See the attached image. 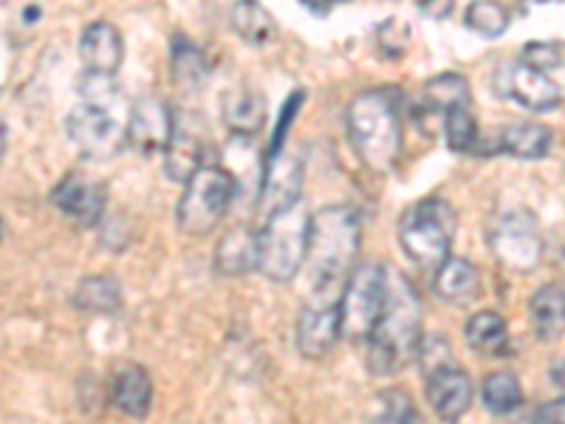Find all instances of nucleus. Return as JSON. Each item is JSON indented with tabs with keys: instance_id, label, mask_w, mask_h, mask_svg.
<instances>
[{
	"instance_id": "31",
	"label": "nucleus",
	"mask_w": 565,
	"mask_h": 424,
	"mask_svg": "<svg viewBox=\"0 0 565 424\" xmlns=\"http://www.w3.org/2000/svg\"><path fill=\"white\" fill-rule=\"evenodd\" d=\"M467 29H472L481 38H501L509 29V12L498 3V0H472L463 14Z\"/></svg>"
},
{
	"instance_id": "5",
	"label": "nucleus",
	"mask_w": 565,
	"mask_h": 424,
	"mask_svg": "<svg viewBox=\"0 0 565 424\" xmlns=\"http://www.w3.org/2000/svg\"><path fill=\"white\" fill-rule=\"evenodd\" d=\"M309 224L311 212L302 199L264 219V230L257 232V269L269 280L291 283L300 275L309 250Z\"/></svg>"
},
{
	"instance_id": "42",
	"label": "nucleus",
	"mask_w": 565,
	"mask_h": 424,
	"mask_svg": "<svg viewBox=\"0 0 565 424\" xmlns=\"http://www.w3.org/2000/svg\"><path fill=\"white\" fill-rule=\"evenodd\" d=\"M526 3H534V7H540V3H565V0H526Z\"/></svg>"
},
{
	"instance_id": "22",
	"label": "nucleus",
	"mask_w": 565,
	"mask_h": 424,
	"mask_svg": "<svg viewBox=\"0 0 565 424\" xmlns=\"http://www.w3.org/2000/svg\"><path fill=\"white\" fill-rule=\"evenodd\" d=\"M548 148H552V130L546 125L532 123V119L507 125L501 130V136H498V150L514 156V159H543L548 153Z\"/></svg>"
},
{
	"instance_id": "9",
	"label": "nucleus",
	"mask_w": 565,
	"mask_h": 424,
	"mask_svg": "<svg viewBox=\"0 0 565 424\" xmlns=\"http://www.w3.org/2000/svg\"><path fill=\"white\" fill-rule=\"evenodd\" d=\"M342 289L345 286H317L311 289L309 300L302 303V311L297 317L295 340L297 351L309 360H320L334 351L342 337Z\"/></svg>"
},
{
	"instance_id": "39",
	"label": "nucleus",
	"mask_w": 565,
	"mask_h": 424,
	"mask_svg": "<svg viewBox=\"0 0 565 424\" xmlns=\"http://www.w3.org/2000/svg\"><path fill=\"white\" fill-rule=\"evenodd\" d=\"M552 382L559 388V393L565 396V360H559L557 365L552 368Z\"/></svg>"
},
{
	"instance_id": "35",
	"label": "nucleus",
	"mask_w": 565,
	"mask_h": 424,
	"mask_svg": "<svg viewBox=\"0 0 565 424\" xmlns=\"http://www.w3.org/2000/svg\"><path fill=\"white\" fill-rule=\"evenodd\" d=\"M523 60L540 71L559 68V49L554 43H534V45H529L526 57Z\"/></svg>"
},
{
	"instance_id": "4",
	"label": "nucleus",
	"mask_w": 565,
	"mask_h": 424,
	"mask_svg": "<svg viewBox=\"0 0 565 424\" xmlns=\"http://www.w3.org/2000/svg\"><path fill=\"white\" fill-rule=\"evenodd\" d=\"M348 139L373 173H387L402 153V119L387 91H365L348 105Z\"/></svg>"
},
{
	"instance_id": "16",
	"label": "nucleus",
	"mask_w": 565,
	"mask_h": 424,
	"mask_svg": "<svg viewBox=\"0 0 565 424\" xmlns=\"http://www.w3.org/2000/svg\"><path fill=\"white\" fill-rule=\"evenodd\" d=\"M302 199V165L295 156H282L269 168L264 179V190H260V212L264 219L275 215L277 210L297 204Z\"/></svg>"
},
{
	"instance_id": "28",
	"label": "nucleus",
	"mask_w": 565,
	"mask_h": 424,
	"mask_svg": "<svg viewBox=\"0 0 565 424\" xmlns=\"http://www.w3.org/2000/svg\"><path fill=\"white\" fill-rule=\"evenodd\" d=\"M481 402L494 416H509V413H514L523 405L521 382H518L512 371L489 373L481 388Z\"/></svg>"
},
{
	"instance_id": "41",
	"label": "nucleus",
	"mask_w": 565,
	"mask_h": 424,
	"mask_svg": "<svg viewBox=\"0 0 565 424\" xmlns=\"http://www.w3.org/2000/svg\"><path fill=\"white\" fill-rule=\"evenodd\" d=\"M3 153H7V128L0 123V161H3Z\"/></svg>"
},
{
	"instance_id": "18",
	"label": "nucleus",
	"mask_w": 565,
	"mask_h": 424,
	"mask_svg": "<svg viewBox=\"0 0 565 424\" xmlns=\"http://www.w3.org/2000/svg\"><path fill=\"white\" fill-rule=\"evenodd\" d=\"M110 399H114L116 411H122L125 416H145L153 405V382L150 373L141 365L125 362L114 371L110 380Z\"/></svg>"
},
{
	"instance_id": "33",
	"label": "nucleus",
	"mask_w": 565,
	"mask_h": 424,
	"mask_svg": "<svg viewBox=\"0 0 565 424\" xmlns=\"http://www.w3.org/2000/svg\"><path fill=\"white\" fill-rule=\"evenodd\" d=\"M373 418L376 422H398V424H407V422H416L418 411L413 405L411 393L402 391V388H391V391H382L373 402Z\"/></svg>"
},
{
	"instance_id": "43",
	"label": "nucleus",
	"mask_w": 565,
	"mask_h": 424,
	"mask_svg": "<svg viewBox=\"0 0 565 424\" xmlns=\"http://www.w3.org/2000/svg\"><path fill=\"white\" fill-rule=\"evenodd\" d=\"M0 239H3V219H0Z\"/></svg>"
},
{
	"instance_id": "7",
	"label": "nucleus",
	"mask_w": 565,
	"mask_h": 424,
	"mask_svg": "<svg viewBox=\"0 0 565 424\" xmlns=\"http://www.w3.org/2000/svg\"><path fill=\"white\" fill-rule=\"evenodd\" d=\"M232 199H235V179L230 170L224 165H201L184 181V193L175 210L179 230L190 239H204L221 224Z\"/></svg>"
},
{
	"instance_id": "21",
	"label": "nucleus",
	"mask_w": 565,
	"mask_h": 424,
	"mask_svg": "<svg viewBox=\"0 0 565 424\" xmlns=\"http://www.w3.org/2000/svg\"><path fill=\"white\" fill-rule=\"evenodd\" d=\"M215 269L221 275H246L257 269V232L235 226L215 246Z\"/></svg>"
},
{
	"instance_id": "24",
	"label": "nucleus",
	"mask_w": 565,
	"mask_h": 424,
	"mask_svg": "<svg viewBox=\"0 0 565 424\" xmlns=\"http://www.w3.org/2000/svg\"><path fill=\"white\" fill-rule=\"evenodd\" d=\"M230 23L249 45H266L277 38V23L269 9L257 0H238L230 9Z\"/></svg>"
},
{
	"instance_id": "38",
	"label": "nucleus",
	"mask_w": 565,
	"mask_h": 424,
	"mask_svg": "<svg viewBox=\"0 0 565 424\" xmlns=\"http://www.w3.org/2000/svg\"><path fill=\"white\" fill-rule=\"evenodd\" d=\"M300 99H302V94H295V97H291L289 103H286V114L280 116V125H277V134H275V150H277V145H280L282 136H286V130H289L291 116L297 114V103H300Z\"/></svg>"
},
{
	"instance_id": "27",
	"label": "nucleus",
	"mask_w": 565,
	"mask_h": 424,
	"mask_svg": "<svg viewBox=\"0 0 565 424\" xmlns=\"http://www.w3.org/2000/svg\"><path fill=\"white\" fill-rule=\"evenodd\" d=\"M170 74H173L179 88L199 91L204 88L206 77H210V63H206L199 45L184 38H175L173 52H170Z\"/></svg>"
},
{
	"instance_id": "25",
	"label": "nucleus",
	"mask_w": 565,
	"mask_h": 424,
	"mask_svg": "<svg viewBox=\"0 0 565 424\" xmlns=\"http://www.w3.org/2000/svg\"><path fill=\"white\" fill-rule=\"evenodd\" d=\"M164 156H168L170 179H175V181L190 179V176L201 168V159H204V141H201L199 130L175 123L173 139H170Z\"/></svg>"
},
{
	"instance_id": "29",
	"label": "nucleus",
	"mask_w": 565,
	"mask_h": 424,
	"mask_svg": "<svg viewBox=\"0 0 565 424\" xmlns=\"http://www.w3.org/2000/svg\"><path fill=\"white\" fill-rule=\"evenodd\" d=\"M74 303L77 309L94 311V315H110L122 306V292H119V283L114 277H85L83 283L74 292Z\"/></svg>"
},
{
	"instance_id": "12",
	"label": "nucleus",
	"mask_w": 565,
	"mask_h": 424,
	"mask_svg": "<svg viewBox=\"0 0 565 424\" xmlns=\"http://www.w3.org/2000/svg\"><path fill=\"white\" fill-rule=\"evenodd\" d=\"M175 116L170 105L159 97H141L130 108L128 116V145H134L139 153L153 156L164 153L173 139Z\"/></svg>"
},
{
	"instance_id": "23",
	"label": "nucleus",
	"mask_w": 565,
	"mask_h": 424,
	"mask_svg": "<svg viewBox=\"0 0 565 424\" xmlns=\"http://www.w3.org/2000/svg\"><path fill=\"white\" fill-rule=\"evenodd\" d=\"M463 335H467V346L481 357H507L509 353V326L494 311H478L469 317Z\"/></svg>"
},
{
	"instance_id": "11",
	"label": "nucleus",
	"mask_w": 565,
	"mask_h": 424,
	"mask_svg": "<svg viewBox=\"0 0 565 424\" xmlns=\"http://www.w3.org/2000/svg\"><path fill=\"white\" fill-rule=\"evenodd\" d=\"M492 252L507 269L529 272L540 264L543 244L534 230V221L521 212H512L492 232Z\"/></svg>"
},
{
	"instance_id": "30",
	"label": "nucleus",
	"mask_w": 565,
	"mask_h": 424,
	"mask_svg": "<svg viewBox=\"0 0 565 424\" xmlns=\"http://www.w3.org/2000/svg\"><path fill=\"white\" fill-rule=\"evenodd\" d=\"M424 108L444 114V110L458 108V105H469L472 94H469V83L461 74H438V77L427 80L422 91Z\"/></svg>"
},
{
	"instance_id": "17",
	"label": "nucleus",
	"mask_w": 565,
	"mask_h": 424,
	"mask_svg": "<svg viewBox=\"0 0 565 424\" xmlns=\"http://www.w3.org/2000/svg\"><path fill=\"white\" fill-rule=\"evenodd\" d=\"M230 176L235 179V193L249 195V199H260L264 190V168L255 153V136L232 134V139L224 145V159H221Z\"/></svg>"
},
{
	"instance_id": "6",
	"label": "nucleus",
	"mask_w": 565,
	"mask_h": 424,
	"mask_svg": "<svg viewBox=\"0 0 565 424\" xmlns=\"http://www.w3.org/2000/svg\"><path fill=\"white\" fill-rule=\"evenodd\" d=\"M458 219L447 201L424 199L402 215L398 221V244L413 264L424 269H436L450 257L456 239Z\"/></svg>"
},
{
	"instance_id": "8",
	"label": "nucleus",
	"mask_w": 565,
	"mask_h": 424,
	"mask_svg": "<svg viewBox=\"0 0 565 424\" xmlns=\"http://www.w3.org/2000/svg\"><path fill=\"white\" fill-rule=\"evenodd\" d=\"M387 269L382 264H360L348 275L342 289V337L362 342L371 337L373 326L385 309Z\"/></svg>"
},
{
	"instance_id": "36",
	"label": "nucleus",
	"mask_w": 565,
	"mask_h": 424,
	"mask_svg": "<svg viewBox=\"0 0 565 424\" xmlns=\"http://www.w3.org/2000/svg\"><path fill=\"white\" fill-rule=\"evenodd\" d=\"M418 9H422L424 18L447 20L456 9V0H418Z\"/></svg>"
},
{
	"instance_id": "26",
	"label": "nucleus",
	"mask_w": 565,
	"mask_h": 424,
	"mask_svg": "<svg viewBox=\"0 0 565 424\" xmlns=\"http://www.w3.org/2000/svg\"><path fill=\"white\" fill-rule=\"evenodd\" d=\"M224 123L232 134L255 136L266 123V103L255 91H235L224 99Z\"/></svg>"
},
{
	"instance_id": "15",
	"label": "nucleus",
	"mask_w": 565,
	"mask_h": 424,
	"mask_svg": "<svg viewBox=\"0 0 565 424\" xmlns=\"http://www.w3.org/2000/svg\"><path fill=\"white\" fill-rule=\"evenodd\" d=\"M79 57L85 71H99V74H116L125 60L122 34L108 20L88 23L79 34Z\"/></svg>"
},
{
	"instance_id": "14",
	"label": "nucleus",
	"mask_w": 565,
	"mask_h": 424,
	"mask_svg": "<svg viewBox=\"0 0 565 424\" xmlns=\"http://www.w3.org/2000/svg\"><path fill=\"white\" fill-rule=\"evenodd\" d=\"M427 402L444 422H456L472 405V380L456 365H444L427 373Z\"/></svg>"
},
{
	"instance_id": "19",
	"label": "nucleus",
	"mask_w": 565,
	"mask_h": 424,
	"mask_svg": "<svg viewBox=\"0 0 565 424\" xmlns=\"http://www.w3.org/2000/svg\"><path fill=\"white\" fill-rule=\"evenodd\" d=\"M436 295L450 306H469L481 295V272L467 257H447L436 266Z\"/></svg>"
},
{
	"instance_id": "1",
	"label": "nucleus",
	"mask_w": 565,
	"mask_h": 424,
	"mask_svg": "<svg viewBox=\"0 0 565 424\" xmlns=\"http://www.w3.org/2000/svg\"><path fill=\"white\" fill-rule=\"evenodd\" d=\"M128 116L122 91L114 74L85 71L79 80V103L71 108L65 128L85 159H114L128 145Z\"/></svg>"
},
{
	"instance_id": "32",
	"label": "nucleus",
	"mask_w": 565,
	"mask_h": 424,
	"mask_svg": "<svg viewBox=\"0 0 565 424\" xmlns=\"http://www.w3.org/2000/svg\"><path fill=\"white\" fill-rule=\"evenodd\" d=\"M444 139L452 153H469L478 145V125L476 116L469 114V105L444 110Z\"/></svg>"
},
{
	"instance_id": "40",
	"label": "nucleus",
	"mask_w": 565,
	"mask_h": 424,
	"mask_svg": "<svg viewBox=\"0 0 565 424\" xmlns=\"http://www.w3.org/2000/svg\"><path fill=\"white\" fill-rule=\"evenodd\" d=\"M302 3H306V7H309L315 14H326L334 0H302Z\"/></svg>"
},
{
	"instance_id": "2",
	"label": "nucleus",
	"mask_w": 565,
	"mask_h": 424,
	"mask_svg": "<svg viewBox=\"0 0 565 424\" xmlns=\"http://www.w3.org/2000/svg\"><path fill=\"white\" fill-rule=\"evenodd\" d=\"M422 348V300L405 275L387 272V297L380 320L367 337V365L391 377L411 365Z\"/></svg>"
},
{
	"instance_id": "13",
	"label": "nucleus",
	"mask_w": 565,
	"mask_h": 424,
	"mask_svg": "<svg viewBox=\"0 0 565 424\" xmlns=\"http://www.w3.org/2000/svg\"><path fill=\"white\" fill-rule=\"evenodd\" d=\"M52 204L79 226H97L105 219V187L83 173H68L52 190Z\"/></svg>"
},
{
	"instance_id": "20",
	"label": "nucleus",
	"mask_w": 565,
	"mask_h": 424,
	"mask_svg": "<svg viewBox=\"0 0 565 424\" xmlns=\"http://www.w3.org/2000/svg\"><path fill=\"white\" fill-rule=\"evenodd\" d=\"M529 320L534 335L543 342H554L565 337V286L546 283L529 300Z\"/></svg>"
},
{
	"instance_id": "3",
	"label": "nucleus",
	"mask_w": 565,
	"mask_h": 424,
	"mask_svg": "<svg viewBox=\"0 0 565 424\" xmlns=\"http://www.w3.org/2000/svg\"><path fill=\"white\" fill-rule=\"evenodd\" d=\"M360 219L351 206H326L315 212L309 224L306 272L311 289L317 286H345L360 255Z\"/></svg>"
},
{
	"instance_id": "10",
	"label": "nucleus",
	"mask_w": 565,
	"mask_h": 424,
	"mask_svg": "<svg viewBox=\"0 0 565 424\" xmlns=\"http://www.w3.org/2000/svg\"><path fill=\"white\" fill-rule=\"evenodd\" d=\"M498 88L503 97L514 99L526 110L543 114L559 105V88L552 83L546 71L534 68L526 60H514V63L501 65L498 71Z\"/></svg>"
},
{
	"instance_id": "34",
	"label": "nucleus",
	"mask_w": 565,
	"mask_h": 424,
	"mask_svg": "<svg viewBox=\"0 0 565 424\" xmlns=\"http://www.w3.org/2000/svg\"><path fill=\"white\" fill-rule=\"evenodd\" d=\"M407 43H411V29H407L402 20H387L385 26L376 32V45H380V52L391 60L402 57Z\"/></svg>"
},
{
	"instance_id": "37",
	"label": "nucleus",
	"mask_w": 565,
	"mask_h": 424,
	"mask_svg": "<svg viewBox=\"0 0 565 424\" xmlns=\"http://www.w3.org/2000/svg\"><path fill=\"white\" fill-rule=\"evenodd\" d=\"M534 422H559L565 424V396L563 399H554V402H548V405L540 407L537 413H534Z\"/></svg>"
}]
</instances>
